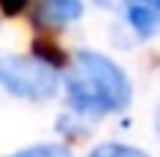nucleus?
I'll return each instance as SVG.
<instances>
[{"mask_svg": "<svg viewBox=\"0 0 160 157\" xmlns=\"http://www.w3.org/2000/svg\"><path fill=\"white\" fill-rule=\"evenodd\" d=\"M65 95L77 116L104 119L128 110L133 89L119 62L98 51H77L65 74Z\"/></svg>", "mask_w": 160, "mask_h": 157, "instance_id": "nucleus-1", "label": "nucleus"}, {"mask_svg": "<svg viewBox=\"0 0 160 157\" xmlns=\"http://www.w3.org/2000/svg\"><path fill=\"white\" fill-rule=\"evenodd\" d=\"M0 89L21 101H51L59 89V74L39 56H0Z\"/></svg>", "mask_w": 160, "mask_h": 157, "instance_id": "nucleus-2", "label": "nucleus"}, {"mask_svg": "<svg viewBox=\"0 0 160 157\" xmlns=\"http://www.w3.org/2000/svg\"><path fill=\"white\" fill-rule=\"evenodd\" d=\"M80 15H83L80 0H39L36 21L42 27H65V24H74Z\"/></svg>", "mask_w": 160, "mask_h": 157, "instance_id": "nucleus-3", "label": "nucleus"}, {"mask_svg": "<svg viewBox=\"0 0 160 157\" xmlns=\"http://www.w3.org/2000/svg\"><path fill=\"white\" fill-rule=\"evenodd\" d=\"M125 12H128V21H131V27L137 30L142 39H148V36L157 33V27H160V12L145 9V6H128Z\"/></svg>", "mask_w": 160, "mask_h": 157, "instance_id": "nucleus-4", "label": "nucleus"}, {"mask_svg": "<svg viewBox=\"0 0 160 157\" xmlns=\"http://www.w3.org/2000/svg\"><path fill=\"white\" fill-rule=\"evenodd\" d=\"M89 157H148L142 148H133V145H125V142H104V145L92 148Z\"/></svg>", "mask_w": 160, "mask_h": 157, "instance_id": "nucleus-5", "label": "nucleus"}, {"mask_svg": "<svg viewBox=\"0 0 160 157\" xmlns=\"http://www.w3.org/2000/svg\"><path fill=\"white\" fill-rule=\"evenodd\" d=\"M12 157H71L65 145H57V142H42V145H30L24 151H15Z\"/></svg>", "mask_w": 160, "mask_h": 157, "instance_id": "nucleus-6", "label": "nucleus"}, {"mask_svg": "<svg viewBox=\"0 0 160 157\" xmlns=\"http://www.w3.org/2000/svg\"><path fill=\"white\" fill-rule=\"evenodd\" d=\"M98 3H101V6H116V3H119V6H125V9H128V6H145V9L160 12V0H98Z\"/></svg>", "mask_w": 160, "mask_h": 157, "instance_id": "nucleus-7", "label": "nucleus"}, {"mask_svg": "<svg viewBox=\"0 0 160 157\" xmlns=\"http://www.w3.org/2000/svg\"><path fill=\"white\" fill-rule=\"evenodd\" d=\"M30 0H0V9L6 12V15H21L24 9H27Z\"/></svg>", "mask_w": 160, "mask_h": 157, "instance_id": "nucleus-8", "label": "nucleus"}, {"mask_svg": "<svg viewBox=\"0 0 160 157\" xmlns=\"http://www.w3.org/2000/svg\"><path fill=\"white\" fill-rule=\"evenodd\" d=\"M154 125H157V134H160V107H157V113H154Z\"/></svg>", "mask_w": 160, "mask_h": 157, "instance_id": "nucleus-9", "label": "nucleus"}]
</instances>
